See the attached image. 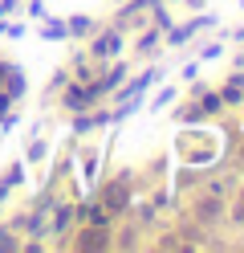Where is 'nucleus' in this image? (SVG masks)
<instances>
[{
    "label": "nucleus",
    "instance_id": "f257e3e1",
    "mask_svg": "<svg viewBox=\"0 0 244 253\" xmlns=\"http://www.w3.org/2000/svg\"><path fill=\"white\" fill-rule=\"evenodd\" d=\"M122 49H126V33L118 25H110V29H98V33L90 37V45H86V53L94 57V61H114V57H122Z\"/></svg>",
    "mask_w": 244,
    "mask_h": 253
},
{
    "label": "nucleus",
    "instance_id": "2eb2a0df",
    "mask_svg": "<svg viewBox=\"0 0 244 253\" xmlns=\"http://www.w3.org/2000/svg\"><path fill=\"white\" fill-rule=\"evenodd\" d=\"M65 82H70V66H65V70H57L53 78H49V86H45V90H49V98H53V94H57Z\"/></svg>",
    "mask_w": 244,
    "mask_h": 253
},
{
    "label": "nucleus",
    "instance_id": "ddd939ff",
    "mask_svg": "<svg viewBox=\"0 0 244 253\" xmlns=\"http://www.w3.org/2000/svg\"><path fill=\"white\" fill-rule=\"evenodd\" d=\"M175 94H179V90H175V86H163V90H159V94H155V102H151V110H167V106H171V102H175Z\"/></svg>",
    "mask_w": 244,
    "mask_h": 253
},
{
    "label": "nucleus",
    "instance_id": "7ed1b4c3",
    "mask_svg": "<svg viewBox=\"0 0 244 253\" xmlns=\"http://www.w3.org/2000/svg\"><path fill=\"white\" fill-rule=\"evenodd\" d=\"M57 102H61V110L65 115H77V110H90V106H98V98H94V90H90V82H65L61 90H57Z\"/></svg>",
    "mask_w": 244,
    "mask_h": 253
},
{
    "label": "nucleus",
    "instance_id": "423d86ee",
    "mask_svg": "<svg viewBox=\"0 0 244 253\" xmlns=\"http://www.w3.org/2000/svg\"><path fill=\"white\" fill-rule=\"evenodd\" d=\"M65 29H70V41H90L98 33V21L86 12H73V17H65Z\"/></svg>",
    "mask_w": 244,
    "mask_h": 253
},
{
    "label": "nucleus",
    "instance_id": "f8f14e48",
    "mask_svg": "<svg viewBox=\"0 0 244 253\" xmlns=\"http://www.w3.org/2000/svg\"><path fill=\"white\" fill-rule=\"evenodd\" d=\"M220 98H224V106H244V90L232 86V82H224L220 86Z\"/></svg>",
    "mask_w": 244,
    "mask_h": 253
},
{
    "label": "nucleus",
    "instance_id": "6ab92c4d",
    "mask_svg": "<svg viewBox=\"0 0 244 253\" xmlns=\"http://www.w3.org/2000/svg\"><path fill=\"white\" fill-rule=\"evenodd\" d=\"M167 4H179V0H167ZM191 8H200V0H191Z\"/></svg>",
    "mask_w": 244,
    "mask_h": 253
},
{
    "label": "nucleus",
    "instance_id": "dca6fc26",
    "mask_svg": "<svg viewBox=\"0 0 244 253\" xmlns=\"http://www.w3.org/2000/svg\"><path fill=\"white\" fill-rule=\"evenodd\" d=\"M16 12H21V0H0V17H16Z\"/></svg>",
    "mask_w": 244,
    "mask_h": 253
},
{
    "label": "nucleus",
    "instance_id": "a211bd4d",
    "mask_svg": "<svg viewBox=\"0 0 244 253\" xmlns=\"http://www.w3.org/2000/svg\"><path fill=\"white\" fill-rule=\"evenodd\" d=\"M8 66H12V61H4V57H0V90H4V74H8Z\"/></svg>",
    "mask_w": 244,
    "mask_h": 253
},
{
    "label": "nucleus",
    "instance_id": "39448f33",
    "mask_svg": "<svg viewBox=\"0 0 244 253\" xmlns=\"http://www.w3.org/2000/svg\"><path fill=\"white\" fill-rule=\"evenodd\" d=\"M98 171H102V147L86 143L77 151V176H81V188H86V192L98 188Z\"/></svg>",
    "mask_w": 244,
    "mask_h": 253
},
{
    "label": "nucleus",
    "instance_id": "20e7f679",
    "mask_svg": "<svg viewBox=\"0 0 244 253\" xmlns=\"http://www.w3.org/2000/svg\"><path fill=\"white\" fill-rule=\"evenodd\" d=\"M211 25H216V17H187L183 25H171V29H167L163 45H167V49H183V45L200 33V29H211Z\"/></svg>",
    "mask_w": 244,
    "mask_h": 253
},
{
    "label": "nucleus",
    "instance_id": "f3484780",
    "mask_svg": "<svg viewBox=\"0 0 244 253\" xmlns=\"http://www.w3.org/2000/svg\"><path fill=\"white\" fill-rule=\"evenodd\" d=\"M183 78H187V82H195V78H200V61H191V66L183 70Z\"/></svg>",
    "mask_w": 244,
    "mask_h": 253
},
{
    "label": "nucleus",
    "instance_id": "6e6552de",
    "mask_svg": "<svg viewBox=\"0 0 244 253\" xmlns=\"http://www.w3.org/2000/svg\"><path fill=\"white\" fill-rule=\"evenodd\" d=\"M4 94H8L12 102H21L25 94H29V78H25L21 66H8V74H4Z\"/></svg>",
    "mask_w": 244,
    "mask_h": 253
},
{
    "label": "nucleus",
    "instance_id": "f03ea898",
    "mask_svg": "<svg viewBox=\"0 0 244 253\" xmlns=\"http://www.w3.org/2000/svg\"><path fill=\"white\" fill-rule=\"evenodd\" d=\"M98 204L110 212V216H118V212H126L130 209V200H135V192H130V176H122V180H110V184H102L98 188Z\"/></svg>",
    "mask_w": 244,
    "mask_h": 253
},
{
    "label": "nucleus",
    "instance_id": "9d476101",
    "mask_svg": "<svg viewBox=\"0 0 244 253\" xmlns=\"http://www.w3.org/2000/svg\"><path fill=\"white\" fill-rule=\"evenodd\" d=\"M25 168H29L25 160H12L4 171H0V180H4V184L12 188V192H16V188H25V184H29V171H25Z\"/></svg>",
    "mask_w": 244,
    "mask_h": 253
},
{
    "label": "nucleus",
    "instance_id": "0eeeda50",
    "mask_svg": "<svg viewBox=\"0 0 244 253\" xmlns=\"http://www.w3.org/2000/svg\"><path fill=\"white\" fill-rule=\"evenodd\" d=\"M159 49H163V29L146 25L142 33H139V41H135V57H155Z\"/></svg>",
    "mask_w": 244,
    "mask_h": 253
},
{
    "label": "nucleus",
    "instance_id": "1a4fd4ad",
    "mask_svg": "<svg viewBox=\"0 0 244 253\" xmlns=\"http://www.w3.org/2000/svg\"><path fill=\"white\" fill-rule=\"evenodd\" d=\"M41 41H49V45H61V41H70L65 17H41Z\"/></svg>",
    "mask_w": 244,
    "mask_h": 253
},
{
    "label": "nucleus",
    "instance_id": "9b49d317",
    "mask_svg": "<svg viewBox=\"0 0 244 253\" xmlns=\"http://www.w3.org/2000/svg\"><path fill=\"white\" fill-rule=\"evenodd\" d=\"M45 155H49V139H41V135H37V139H33V143L25 147V155H21V160L33 168V164H45Z\"/></svg>",
    "mask_w": 244,
    "mask_h": 253
},
{
    "label": "nucleus",
    "instance_id": "4468645a",
    "mask_svg": "<svg viewBox=\"0 0 244 253\" xmlns=\"http://www.w3.org/2000/svg\"><path fill=\"white\" fill-rule=\"evenodd\" d=\"M25 33H29V21H25V17H21V21H12V17H8V29H4V37H12V41H21Z\"/></svg>",
    "mask_w": 244,
    "mask_h": 253
}]
</instances>
